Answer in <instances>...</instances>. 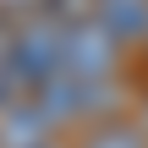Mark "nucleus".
I'll list each match as a JSON object with an SVG mask.
<instances>
[{"instance_id": "1", "label": "nucleus", "mask_w": 148, "mask_h": 148, "mask_svg": "<svg viewBox=\"0 0 148 148\" xmlns=\"http://www.w3.org/2000/svg\"><path fill=\"white\" fill-rule=\"evenodd\" d=\"M121 38L104 27V22H77L66 27V44H60V71L82 77V82H110L121 71Z\"/></svg>"}, {"instance_id": "2", "label": "nucleus", "mask_w": 148, "mask_h": 148, "mask_svg": "<svg viewBox=\"0 0 148 148\" xmlns=\"http://www.w3.org/2000/svg\"><path fill=\"white\" fill-rule=\"evenodd\" d=\"M55 126L33 110V99H5L0 104V148H49Z\"/></svg>"}, {"instance_id": "3", "label": "nucleus", "mask_w": 148, "mask_h": 148, "mask_svg": "<svg viewBox=\"0 0 148 148\" xmlns=\"http://www.w3.org/2000/svg\"><path fill=\"white\" fill-rule=\"evenodd\" d=\"M99 22L121 44H137L148 38V0H99Z\"/></svg>"}, {"instance_id": "4", "label": "nucleus", "mask_w": 148, "mask_h": 148, "mask_svg": "<svg viewBox=\"0 0 148 148\" xmlns=\"http://www.w3.org/2000/svg\"><path fill=\"white\" fill-rule=\"evenodd\" d=\"M77 148H148V132L126 115H110V121H93Z\"/></svg>"}, {"instance_id": "5", "label": "nucleus", "mask_w": 148, "mask_h": 148, "mask_svg": "<svg viewBox=\"0 0 148 148\" xmlns=\"http://www.w3.org/2000/svg\"><path fill=\"white\" fill-rule=\"evenodd\" d=\"M38 11L60 27H77V22H99V0H38Z\"/></svg>"}, {"instance_id": "6", "label": "nucleus", "mask_w": 148, "mask_h": 148, "mask_svg": "<svg viewBox=\"0 0 148 148\" xmlns=\"http://www.w3.org/2000/svg\"><path fill=\"white\" fill-rule=\"evenodd\" d=\"M5 49H11V27H0V104L11 99V77H5Z\"/></svg>"}, {"instance_id": "7", "label": "nucleus", "mask_w": 148, "mask_h": 148, "mask_svg": "<svg viewBox=\"0 0 148 148\" xmlns=\"http://www.w3.org/2000/svg\"><path fill=\"white\" fill-rule=\"evenodd\" d=\"M143 126H148V121H143Z\"/></svg>"}, {"instance_id": "8", "label": "nucleus", "mask_w": 148, "mask_h": 148, "mask_svg": "<svg viewBox=\"0 0 148 148\" xmlns=\"http://www.w3.org/2000/svg\"><path fill=\"white\" fill-rule=\"evenodd\" d=\"M49 148H55V143H49Z\"/></svg>"}]
</instances>
